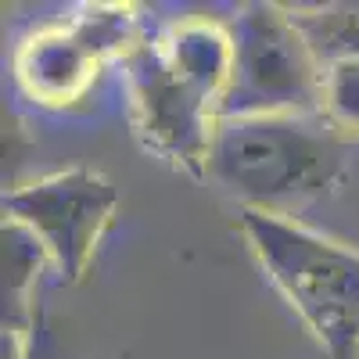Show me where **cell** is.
Segmentation results:
<instances>
[{
	"mask_svg": "<svg viewBox=\"0 0 359 359\" xmlns=\"http://www.w3.org/2000/svg\"><path fill=\"white\" fill-rule=\"evenodd\" d=\"M118 212V191L86 165L40 176L4 194V219H15L43 245L62 284H79Z\"/></svg>",
	"mask_w": 359,
	"mask_h": 359,
	"instance_id": "obj_5",
	"label": "cell"
},
{
	"mask_svg": "<svg viewBox=\"0 0 359 359\" xmlns=\"http://www.w3.org/2000/svg\"><path fill=\"white\" fill-rule=\"evenodd\" d=\"M226 33L233 62L219 118L320 111L323 65L298 33L287 4H241Z\"/></svg>",
	"mask_w": 359,
	"mask_h": 359,
	"instance_id": "obj_4",
	"label": "cell"
},
{
	"mask_svg": "<svg viewBox=\"0 0 359 359\" xmlns=\"http://www.w3.org/2000/svg\"><path fill=\"white\" fill-rule=\"evenodd\" d=\"M298 33L313 47L316 62L327 69L334 62L359 57V0H331V4H294L287 8Z\"/></svg>",
	"mask_w": 359,
	"mask_h": 359,
	"instance_id": "obj_8",
	"label": "cell"
},
{
	"mask_svg": "<svg viewBox=\"0 0 359 359\" xmlns=\"http://www.w3.org/2000/svg\"><path fill=\"white\" fill-rule=\"evenodd\" d=\"M352 144L320 111L219 118L205 176L241 208L294 216L345 184Z\"/></svg>",
	"mask_w": 359,
	"mask_h": 359,
	"instance_id": "obj_2",
	"label": "cell"
},
{
	"mask_svg": "<svg viewBox=\"0 0 359 359\" xmlns=\"http://www.w3.org/2000/svg\"><path fill=\"white\" fill-rule=\"evenodd\" d=\"M241 233L287 306L331 359H359V252L291 216L237 212Z\"/></svg>",
	"mask_w": 359,
	"mask_h": 359,
	"instance_id": "obj_3",
	"label": "cell"
},
{
	"mask_svg": "<svg viewBox=\"0 0 359 359\" xmlns=\"http://www.w3.org/2000/svg\"><path fill=\"white\" fill-rule=\"evenodd\" d=\"M320 115L345 137H359V57L334 62L323 69V97Z\"/></svg>",
	"mask_w": 359,
	"mask_h": 359,
	"instance_id": "obj_9",
	"label": "cell"
},
{
	"mask_svg": "<svg viewBox=\"0 0 359 359\" xmlns=\"http://www.w3.org/2000/svg\"><path fill=\"white\" fill-rule=\"evenodd\" d=\"M137 40L140 33L133 8L86 4L29 36L15 54V76L33 101L72 104L86 97L111 57H126Z\"/></svg>",
	"mask_w": 359,
	"mask_h": 359,
	"instance_id": "obj_6",
	"label": "cell"
},
{
	"mask_svg": "<svg viewBox=\"0 0 359 359\" xmlns=\"http://www.w3.org/2000/svg\"><path fill=\"white\" fill-rule=\"evenodd\" d=\"M50 262L43 245L15 219H4V338L29 341V313L40 266Z\"/></svg>",
	"mask_w": 359,
	"mask_h": 359,
	"instance_id": "obj_7",
	"label": "cell"
},
{
	"mask_svg": "<svg viewBox=\"0 0 359 359\" xmlns=\"http://www.w3.org/2000/svg\"><path fill=\"white\" fill-rule=\"evenodd\" d=\"M230 62L226 25L208 18H184L133 43L123 57V79L133 133L147 151L191 176H205Z\"/></svg>",
	"mask_w": 359,
	"mask_h": 359,
	"instance_id": "obj_1",
	"label": "cell"
}]
</instances>
